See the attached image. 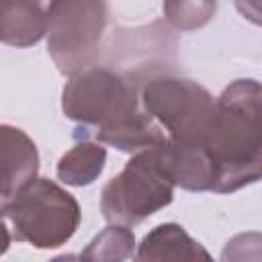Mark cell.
I'll return each instance as SVG.
<instances>
[{"mask_svg": "<svg viewBox=\"0 0 262 262\" xmlns=\"http://www.w3.org/2000/svg\"><path fill=\"white\" fill-rule=\"evenodd\" d=\"M135 258L139 262L151 260H209L211 254L192 239L186 229L178 223H160L156 225L139 244Z\"/></svg>", "mask_w": 262, "mask_h": 262, "instance_id": "cell-9", "label": "cell"}, {"mask_svg": "<svg viewBox=\"0 0 262 262\" xmlns=\"http://www.w3.org/2000/svg\"><path fill=\"white\" fill-rule=\"evenodd\" d=\"M8 246H10V233H8V227H6V223L0 215V256L6 254Z\"/></svg>", "mask_w": 262, "mask_h": 262, "instance_id": "cell-13", "label": "cell"}, {"mask_svg": "<svg viewBox=\"0 0 262 262\" xmlns=\"http://www.w3.org/2000/svg\"><path fill=\"white\" fill-rule=\"evenodd\" d=\"M108 25V0H47V53L59 74L94 66Z\"/></svg>", "mask_w": 262, "mask_h": 262, "instance_id": "cell-4", "label": "cell"}, {"mask_svg": "<svg viewBox=\"0 0 262 262\" xmlns=\"http://www.w3.org/2000/svg\"><path fill=\"white\" fill-rule=\"evenodd\" d=\"M135 250V235L129 225L111 223L104 227L82 252L84 260H98V262H119L131 258Z\"/></svg>", "mask_w": 262, "mask_h": 262, "instance_id": "cell-11", "label": "cell"}, {"mask_svg": "<svg viewBox=\"0 0 262 262\" xmlns=\"http://www.w3.org/2000/svg\"><path fill=\"white\" fill-rule=\"evenodd\" d=\"M47 31V0H0V43L33 47Z\"/></svg>", "mask_w": 262, "mask_h": 262, "instance_id": "cell-8", "label": "cell"}, {"mask_svg": "<svg viewBox=\"0 0 262 262\" xmlns=\"http://www.w3.org/2000/svg\"><path fill=\"white\" fill-rule=\"evenodd\" d=\"M12 237L37 250L66 246L76 233L82 211L74 194L49 178H33L6 211Z\"/></svg>", "mask_w": 262, "mask_h": 262, "instance_id": "cell-3", "label": "cell"}, {"mask_svg": "<svg viewBox=\"0 0 262 262\" xmlns=\"http://www.w3.org/2000/svg\"><path fill=\"white\" fill-rule=\"evenodd\" d=\"M174 199V182L162 162L160 147L137 151L125 168L113 176L100 194V211L108 223L137 225L168 207Z\"/></svg>", "mask_w": 262, "mask_h": 262, "instance_id": "cell-2", "label": "cell"}, {"mask_svg": "<svg viewBox=\"0 0 262 262\" xmlns=\"http://www.w3.org/2000/svg\"><path fill=\"white\" fill-rule=\"evenodd\" d=\"M166 20L182 33L203 29L217 14V0H164Z\"/></svg>", "mask_w": 262, "mask_h": 262, "instance_id": "cell-12", "label": "cell"}, {"mask_svg": "<svg viewBox=\"0 0 262 262\" xmlns=\"http://www.w3.org/2000/svg\"><path fill=\"white\" fill-rule=\"evenodd\" d=\"M39 172V149L18 127L0 123V215Z\"/></svg>", "mask_w": 262, "mask_h": 262, "instance_id": "cell-7", "label": "cell"}, {"mask_svg": "<svg viewBox=\"0 0 262 262\" xmlns=\"http://www.w3.org/2000/svg\"><path fill=\"white\" fill-rule=\"evenodd\" d=\"M106 147L100 141H78L57 162V178L68 186H88L104 170Z\"/></svg>", "mask_w": 262, "mask_h": 262, "instance_id": "cell-10", "label": "cell"}, {"mask_svg": "<svg viewBox=\"0 0 262 262\" xmlns=\"http://www.w3.org/2000/svg\"><path fill=\"white\" fill-rule=\"evenodd\" d=\"M203 147L213 168L211 190L235 192L260 180L262 170V88L242 78L223 88Z\"/></svg>", "mask_w": 262, "mask_h": 262, "instance_id": "cell-1", "label": "cell"}, {"mask_svg": "<svg viewBox=\"0 0 262 262\" xmlns=\"http://www.w3.org/2000/svg\"><path fill=\"white\" fill-rule=\"evenodd\" d=\"M143 111L164 129L166 139L178 143H203L213 119L215 98L199 82L174 76H158L139 92Z\"/></svg>", "mask_w": 262, "mask_h": 262, "instance_id": "cell-6", "label": "cell"}, {"mask_svg": "<svg viewBox=\"0 0 262 262\" xmlns=\"http://www.w3.org/2000/svg\"><path fill=\"white\" fill-rule=\"evenodd\" d=\"M141 108L139 92L121 74L90 66L63 86L61 111L70 121L92 127L94 135L108 131Z\"/></svg>", "mask_w": 262, "mask_h": 262, "instance_id": "cell-5", "label": "cell"}]
</instances>
